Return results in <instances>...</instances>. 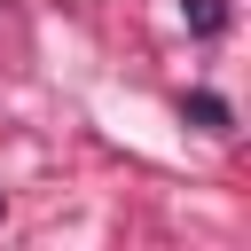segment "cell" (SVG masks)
<instances>
[{
  "label": "cell",
  "mask_w": 251,
  "mask_h": 251,
  "mask_svg": "<svg viewBox=\"0 0 251 251\" xmlns=\"http://www.w3.org/2000/svg\"><path fill=\"white\" fill-rule=\"evenodd\" d=\"M188 126H204V133H227V102H220V94H188Z\"/></svg>",
  "instance_id": "cell-1"
},
{
  "label": "cell",
  "mask_w": 251,
  "mask_h": 251,
  "mask_svg": "<svg viewBox=\"0 0 251 251\" xmlns=\"http://www.w3.org/2000/svg\"><path fill=\"white\" fill-rule=\"evenodd\" d=\"M180 16H188L204 39H212V31H227V8H220V0H180Z\"/></svg>",
  "instance_id": "cell-2"
}]
</instances>
